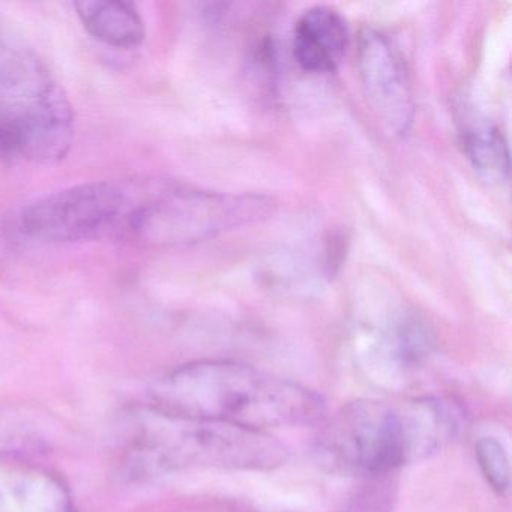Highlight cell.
<instances>
[{"label":"cell","instance_id":"10","mask_svg":"<svg viewBox=\"0 0 512 512\" xmlns=\"http://www.w3.org/2000/svg\"><path fill=\"white\" fill-rule=\"evenodd\" d=\"M464 152L482 179L493 184L508 181L509 149L502 130L487 119L473 121L461 133Z\"/></svg>","mask_w":512,"mask_h":512},{"label":"cell","instance_id":"7","mask_svg":"<svg viewBox=\"0 0 512 512\" xmlns=\"http://www.w3.org/2000/svg\"><path fill=\"white\" fill-rule=\"evenodd\" d=\"M347 46L349 28L334 8L316 5L299 16L293 34V56L302 70L332 73L343 61Z\"/></svg>","mask_w":512,"mask_h":512},{"label":"cell","instance_id":"5","mask_svg":"<svg viewBox=\"0 0 512 512\" xmlns=\"http://www.w3.org/2000/svg\"><path fill=\"white\" fill-rule=\"evenodd\" d=\"M134 193L115 182H89L50 194L23 211L22 229L38 241H86L125 220Z\"/></svg>","mask_w":512,"mask_h":512},{"label":"cell","instance_id":"9","mask_svg":"<svg viewBox=\"0 0 512 512\" xmlns=\"http://www.w3.org/2000/svg\"><path fill=\"white\" fill-rule=\"evenodd\" d=\"M4 497L13 512H77L65 485L37 469L14 473L5 482Z\"/></svg>","mask_w":512,"mask_h":512},{"label":"cell","instance_id":"2","mask_svg":"<svg viewBox=\"0 0 512 512\" xmlns=\"http://www.w3.org/2000/svg\"><path fill=\"white\" fill-rule=\"evenodd\" d=\"M152 406L247 430L310 424L325 412L316 392L232 361L176 368L155 385Z\"/></svg>","mask_w":512,"mask_h":512},{"label":"cell","instance_id":"3","mask_svg":"<svg viewBox=\"0 0 512 512\" xmlns=\"http://www.w3.org/2000/svg\"><path fill=\"white\" fill-rule=\"evenodd\" d=\"M127 467L130 475H158L188 467L269 470L287 451L265 431L190 418L148 406L134 413Z\"/></svg>","mask_w":512,"mask_h":512},{"label":"cell","instance_id":"4","mask_svg":"<svg viewBox=\"0 0 512 512\" xmlns=\"http://www.w3.org/2000/svg\"><path fill=\"white\" fill-rule=\"evenodd\" d=\"M271 203L251 194H224L190 187H167L134 202L128 232L151 247H172L214 238L218 233L262 220Z\"/></svg>","mask_w":512,"mask_h":512},{"label":"cell","instance_id":"6","mask_svg":"<svg viewBox=\"0 0 512 512\" xmlns=\"http://www.w3.org/2000/svg\"><path fill=\"white\" fill-rule=\"evenodd\" d=\"M358 68L368 103L383 127L404 136L415 118V100L403 59L385 34L377 29L362 31Z\"/></svg>","mask_w":512,"mask_h":512},{"label":"cell","instance_id":"1","mask_svg":"<svg viewBox=\"0 0 512 512\" xmlns=\"http://www.w3.org/2000/svg\"><path fill=\"white\" fill-rule=\"evenodd\" d=\"M458 425L457 407L442 398L353 401L320 431L317 454L337 472L379 475L436 454Z\"/></svg>","mask_w":512,"mask_h":512},{"label":"cell","instance_id":"8","mask_svg":"<svg viewBox=\"0 0 512 512\" xmlns=\"http://www.w3.org/2000/svg\"><path fill=\"white\" fill-rule=\"evenodd\" d=\"M76 10L86 31L107 46L133 49L145 40V23L130 2L83 0Z\"/></svg>","mask_w":512,"mask_h":512},{"label":"cell","instance_id":"11","mask_svg":"<svg viewBox=\"0 0 512 512\" xmlns=\"http://www.w3.org/2000/svg\"><path fill=\"white\" fill-rule=\"evenodd\" d=\"M476 458L488 484L503 493L509 487V460L505 448L494 437H482L476 443Z\"/></svg>","mask_w":512,"mask_h":512}]
</instances>
